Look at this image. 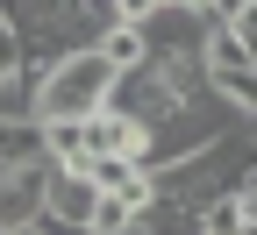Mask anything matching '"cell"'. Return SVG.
Here are the masks:
<instances>
[{"label":"cell","mask_w":257,"mask_h":235,"mask_svg":"<svg viewBox=\"0 0 257 235\" xmlns=\"http://www.w3.org/2000/svg\"><path fill=\"white\" fill-rule=\"evenodd\" d=\"M107 86H114V72L100 64V50L57 57L36 79V121H86V114H100L107 107Z\"/></svg>","instance_id":"1"},{"label":"cell","mask_w":257,"mask_h":235,"mask_svg":"<svg viewBox=\"0 0 257 235\" xmlns=\"http://www.w3.org/2000/svg\"><path fill=\"white\" fill-rule=\"evenodd\" d=\"M200 79H207V93H214L243 128L257 121V64L243 57V43L229 36V29H207V36H200Z\"/></svg>","instance_id":"2"},{"label":"cell","mask_w":257,"mask_h":235,"mask_svg":"<svg viewBox=\"0 0 257 235\" xmlns=\"http://www.w3.org/2000/svg\"><path fill=\"white\" fill-rule=\"evenodd\" d=\"M93 178L86 171H64V164H50V178H43V221L50 228H86V214H93Z\"/></svg>","instance_id":"3"},{"label":"cell","mask_w":257,"mask_h":235,"mask_svg":"<svg viewBox=\"0 0 257 235\" xmlns=\"http://www.w3.org/2000/svg\"><path fill=\"white\" fill-rule=\"evenodd\" d=\"M43 178H50V157L8 164V171H0V228H22V221L43 214Z\"/></svg>","instance_id":"4"},{"label":"cell","mask_w":257,"mask_h":235,"mask_svg":"<svg viewBox=\"0 0 257 235\" xmlns=\"http://www.w3.org/2000/svg\"><path fill=\"white\" fill-rule=\"evenodd\" d=\"M86 150L93 157H128V164H143V128L128 121V114H114V107H100V114H86ZM86 157V164H93Z\"/></svg>","instance_id":"5"},{"label":"cell","mask_w":257,"mask_h":235,"mask_svg":"<svg viewBox=\"0 0 257 235\" xmlns=\"http://www.w3.org/2000/svg\"><path fill=\"white\" fill-rule=\"evenodd\" d=\"M93 50H100L107 72H136V64H150V36H143L136 22H107L100 36H93Z\"/></svg>","instance_id":"6"},{"label":"cell","mask_w":257,"mask_h":235,"mask_svg":"<svg viewBox=\"0 0 257 235\" xmlns=\"http://www.w3.org/2000/svg\"><path fill=\"white\" fill-rule=\"evenodd\" d=\"M0 121H36V79H29L22 64L0 79Z\"/></svg>","instance_id":"7"},{"label":"cell","mask_w":257,"mask_h":235,"mask_svg":"<svg viewBox=\"0 0 257 235\" xmlns=\"http://www.w3.org/2000/svg\"><path fill=\"white\" fill-rule=\"evenodd\" d=\"M221 29H229V36L243 43V57L257 64V0H243V8H229V22H221Z\"/></svg>","instance_id":"8"},{"label":"cell","mask_w":257,"mask_h":235,"mask_svg":"<svg viewBox=\"0 0 257 235\" xmlns=\"http://www.w3.org/2000/svg\"><path fill=\"white\" fill-rule=\"evenodd\" d=\"M15 64H22V43H15V29H8V22H0V79H8V72H15Z\"/></svg>","instance_id":"9"},{"label":"cell","mask_w":257,"mask_h":235,"mask_svg":"<svg viewBox=\"0 0 257 235\" xmlns=\"http://www.w3.org/2000/svg\"><path fill=\"white\" fill-rule=\"evenodd\" d=\"M57 235H79V228H57Z\"/></svg>","instance_id":"10"},{"label":"cell","mask_w":257,"mask_h":235,"mask_svg":"<svg viewBox=\"0 0 257 235\" xmlns=\"http://www.w3.org/2000/svg\"><path fill=\"white\" fill-rule=\"evenodd\" d=\"M250 143H257V121H250Z\"/></svg>","instance_id":"11"},{"label":"cell","mask_w":257,"mask_h":235,"mask_svg":"<svg viewBox=\"0 0 257 235\" xmlns=\"http://www.w3.org/2000/svg\"><path fill=\"white\" fill-rule=\"evenodd\" d=\"M243 235H257V228H243Z\"/></svg>","instance_id":"12"},{"label":"cell","mask_w":257,"mask_h":235,"mask_svg":"<svg viewBox=\"0 0 257 235\" xmlns=\"http://www.w3.org/2000/svg\"><path fill=\"white\" fill-rule=\"evenodd\" d=\"M236 8H243V0H236Z\"/></svg>","instance_id":"13"}]
</instances>
